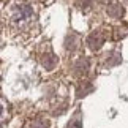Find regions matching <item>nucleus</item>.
Returning <instances> with one entry per match:
<instances>
[{
  "label": "nucleus",
  "instance_id": "2",
  "mask_svg": "<svg viewBox=\"0 0 128 128\" xmlns=\"http://www.w3.org/2000/svg\"><path fill=\"white\" fill-rule=\"evenodd\" d=\"M32 8L28 5H18L16 6V11H14V19L16 21H24V19L30 18L32 16Z\"/></svg>",
  "mask_w": 128,
  "mask_h": 128
},
{
  "label": "nucleus",
  "instance_id": "5",
  "mask_svg": "<svg viewBox=\"0 0 128 128\" xmlns=\"http://www.w3.org/2000/svg\"><path fill=\"white\" fill-rule=\"evenodd\" d=\"M68 128H81V122H79V120H74V122H71V124L68 125Z\"/></svg>",
  "mask_w": 128,
  "mask_h": 128
},
{
  "label": "nucleus",
  "instance_id": "3",
  "mask_svg": "<svg viewBox=\"0 0 128 128\" xmlns=\"http://www.w3.org/2000/svg\"><path fill=\"white\" fill-rule=\"evenodd\" d=\"M108 14L112 16V18H120L122 14H124V8H122L119 3H114V5H111V6L108 8Z\"/></svg>",
  "mask_w": 128,
  "mask_h": 128
},
{
  "label": "nucleus",
  "instance_id": "4",
  "mask_svg": "<svg viewBox=\"0 0 128 128\" xmlns=\"http://www.w3.org/2000/svg\"><path fill=\"white\" fill-rule=\"evenodd\" d=\"M32 128H48V124H44V122H35L32 125Z\"/></svg>",
  "mask_w": 128,
  "mask_h": 128
},
{
  "label": "nucleus",
  "instance_id": "1",
  "mask_svg": "<svg viewBox=\"0 0 128 128\" xmlns=\"http://www.w3.org/2000/svg\"><path fill=\"white\" fill-rule=\"evenodd\" d=\"M103 43H104V35H103V32H100V30H95L87 38V44L93 51H95V49H100Z\"/></svg>",
  "mask_w": 128,
  "mask_h": 128
}]
</instances>
